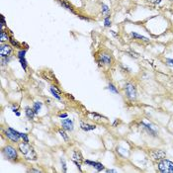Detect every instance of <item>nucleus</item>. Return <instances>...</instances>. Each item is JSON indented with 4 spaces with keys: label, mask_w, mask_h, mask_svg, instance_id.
Returning <instances> with one entry per match:
<instances>
[{
    "label": "nucleus",
    "mask_w": 173,
    "mask_h": 173,
    "mask_svg": "<svg viewBox=\"0 0 173 173\" xmlns=\"http://www.w3.org/2000/svg\"><path fill=\"white\" fill-rule=\"evenodd\" d=\"M19 150L24 155L27 160H37V153L35 151L34 147L30 145L28 142H21L19 144Z\"/></svg>",
    "instance_id": "f257e3e1"
},
{
    "label": "nucleus",
    "mask_w": 173,
    "mask_h": 173,
    "mask_svg": "<svg viewBox=\"0 0 173 173\" xmlns=\"http://www.w3.org/2000/svg\"><path fill=\"white\" fill-rule=\"evenodd\" d=\"M158 169L160 172L163 173H173V162L162 159L158 163Z\"/></svg>",
    "instance_id": "f03ea898"
},
{
    "label": "nucleus",
    "mask_w": 173,
    "mask_h": 173,
    "mask_svg": "<svg viewBox=\"0 0 173 173\" xmlns=\"http://www.w3.org/2000/svg\"><path fill=\"white\" fill-rule=\"evenodd\" d=\"M3 153H4V155L6 156V158L9 159V160H16V159L18 158L17 150L13 147H11V145L5 147L3 148Z\"/></svg>",
    "instance_id": "7ed1b4c3"
},
{
    "label": "nucleus",
    "mask_w": 173,
    "mask_h": 173,
    "mask_svg": "<svg viewBox=\"0 0 173 173\" xmlns=\"http://www.w3.org/2000/svg\"><path fill=\"white\" fill-rule=\"evenodd\" d=\"M5 136L9 140H13V142H18L21 137V133H19V132H17L16 130L12 128H8L6 131H5Z\"/></svg>",
    "instance_id": "20e7f679"
},
{
    "label": "nucleus",
    "mask_w": 173,
    "mask_h": 173,
    "mask_svg": "<svg viewBox=\"0 0 173 173\" xmlns=\"http://www.w3.org/2000/svg\"><path fill=\"white\" fill-rule=\"evenodd\" d=\"M125 91H126L127 96H128L131 100L136 99L137 90H136V87H135L134 84H132V83H127L125 86Z\"/></svg>",
    "instance_id": "39448f33"
},
{
    "label": "nucleus",
    "mask_w": 173,
    "mask_h": 173,
    "mask_svg": "<svg viewBox=\"0 0 173 173\" xmlns=\"http://www.w3.org/2000/svg\"><path fill=\"white\" fill-rule=\"evenodd\" d=\"M12 53V47L9 45H3L0 46V56L1 58H7Z\"/></svg>",
    "instance_id": "423d86ee"
},
{
    "label": "nucleus",
    "mask_w": 173,
    "mask_h": 173,
    "mask_svg": "<svg viewBox=\"0 0 173 173\" xmlns=\"http://www.w3.org/2000/svg\"><path fill=\"white\" fill-rule=\"evenodd\" d=\"M26 53H27L26 50H21V51H19L17 53V56H18L19 61H20V63H21V66L23 67V69L25 70V71L27 70V61L25 58Z\"/></svg>",
    "instance_id": "0eeeda50"
},
{
    "label": "nucleus",
    "mask_w": 173,
    "mask_h": 173,
    "mask_svg": "<svg viewBox=\"0 0 173 173\" xmlns=\"http://www.w3.org/2000/svg\"><path fill=\"white\" fill-rule=\"evenodd\" d=\"M150 155L154 160H161V159H163L165 157L166 153L164 152L163 150H154L150 153Z\"/></svg>",
    "instance_id": "6e6552de"
},
{
    "label": "nucleus",
    "mask_w": 173,
    "mask_h": 173,
    "mask_svg": "<svg viewBox=\"0 0 173 173\" xmlns=\"http://www.w3.org/2000/svg\"><path fill=\"white\" fill-rule=\"evenodd\" d=\"M61 125H63V129L66 130V131L71 132L73 130V122L70 119H64V120H63Z\"/></svg>",
    "instance_id": "1a4fd4ad"
},
{
    "label": "nucleus",
    "mask_w": 173,
    "mask_h": 173,
    "mask_svg": "<svg viewBox=\"0 0 173 173\" xmlns=\"http://www.w3.org/2000/svg\"><path fill=\"white\" fill-rule=\"evenodd\" d=\"M84 162L86 164H89L92 167H94L97 171H102L104 169V165L100 162H95V161H90V160H84Z\"/></svg>",
    "instance_id": "9d476101"
},
{
    "label": "nucleus",
    "mask_w": 173,
    "mask_h": 173,
    "mask_svg": "<svg viewBox=\"0 0 173 173\" xmlns=\"http://www.w3.org/2000/svg\"><path fill=\"white\" fill-rule=\"evenodd\" d=\"M80 128H81V130H83V131L89 132V131H93V130H95L96 126L95 125H90V124L84 123V122L81 121L80 122Z\"/></svg>",
    "instance_id": "9b49d317"
},
{
    "label": "nucleus",
    "mask_w": 173,
    "mask_h": 173,
    "mask_svg": "<svg viewBox=\"0 0 173 173\" xmlns=\"http://www.w3.org/2000/svg\"><path fill=\"white\" fill-rule=\"evenodd\" d=\"M100 61H102V63L104 64H111L112 63V58L110 55H106V53H102L100 56Z\"/></svg>",
    "instance_id": "f8f14e48"
},
{
    "label": "nucleus",
    "mask_w": 173,
    "mask_h": 173,
    "mask_svg": "<svg viewBox=\"0 0 173 173\" xmlns=\"http://www.w3.org/2000/svg\"><path fill=\"white\" fill-rule=\"evenodd\" d=\"M140 125L144 127L145 129H147V132H148V133H150V135H152V136H155L156 131H155V128H154V127H151V125H148V124H145L144 122H142V123L140 124Z\"/></svg>",
    "instance_id": "ddd939ff"
},
{
    "label": "nucleus",
    "mask_w": 173,
    "mask_h": 173,
    "mask_svg": "<svg viewBox=\"0 0 173 173\" xmlns=\"http://www.w3.org/2000/svg\"><path fill=\"white\" fill-rule=\"evenodd\" d=\"M25 114H26L27 117H28V119H30V120H33L36 113H35L34 109H31L30 107H26L25 108Z\"/></svg>",
    "instance_id": "4468645a"
},
{
    "label": "nucleus",
    "mask_w": 173,
    "mask_h": 173,
    "mask_svg": "<svg viewBox=\"0 0 173 173\" xmlns=\"http://www.w3.org/2000/svg\"><path fill=\"white\" fill-rule=\"evenodd\" d=\"M72 159H73V161H79V162L83 161L82 154L78 150L73 151V153H72Z\"/></svg>",
    "instance_id": "2eb2a0df"
},
{
    "label": "nucleus",
    "mask_w": 173,
    "mask_h": 173,
    "mask_svg": "<svg viewBox=\"0 0 173 173\" xmlns=\"http://www.w3.org/2000/svg\"><path fill=\"white\" fill-rule=\"evenodd\" d=\"M51 92H52V94L53 96L56 97V99H58V100H61V92H59V90L56 87H55V86H52L51 87Z\"/></svg>",
    "instance_id": "dca6fc26"
},
{
    "label": "nucleus",
    "mask_w": 173,
    "mask_h": 173,
    "mask_svg": "<svg viewBox=\"0 0 173 173\" xmlns=\"http://www.w3.org/2000/svg\"><path fill=\"white\" fill-rule=\"evenodd\" d=\"M58 2L61 4V6L64 7V8H66L67 10H69V11H71V12H73V10H72V7H71V5H70L68 2L66 1V0H58Z\"/></svg>",
    "instance_id": "f3484780"
},
{
    "label": "nucleus",
    "mask_w": 173,
    "mask_h": 173,
    "mask_svg": "<svg viewBox=\"0 0 173 173\" xmlns=\"http://www.w3.org/2000/svg\"><path fill=\"white\" fill-rule=\"evenodd\" d=\"M132 37H134L135 39H140V40H142V41H145V42H148V40L147 37H145V36H142V35H139L137 33H135V32H132Z\"/></svg>",
    "instance_id": "a211bd4d"
},
{
    "label": "nucleus",
    "mask_w": 173,
    "mask_h": 173,
    "mask_svg": "<svg viewBox=\"0 0 173 173\" xmlns=\"http://www.w3.org/2000/svg\"><path fill=\"white\" fill-rule=\"evenodd\" d=\"M8 40H9V36L7 35L6 32H4L3 30H2L1 33H0V42L3 43V42H6Z\"/></svg>",
    "instance_id": "6ab92c4d"
},
{
    "label": "nucleus",
    "mask_w": 173,
    "mask_h": 173,
    "mask_svg": "<svg viewBox=\"0 0 173 173\" xmlns=\"http://www.w3.org/2000/svg\"><path fill=\"white\" fill-rule=\"evenodd\" d=\"M41 108H42V103H41V102H35L33 109H34V111H35V113H36V114H39Z\"/></svg>",
    "instance_id": "aec40b11"
},
{
    "label": "nucleus",
    "mask_w": 173,
    "mask_h": 173,
    "mask_svg": "<svg viewBox=\"0 0 173 173\" xmlns=\"http://www.w3.org/2000/svg\"><path fill=\"white\" fill-rule=\"evenodd\" d=\"M109 12H110L109 7L105 4H102V13L105 14V15H107V16H109Z\"/></svg>",
    "instance_id": "412c9836"
},
{
    "label": "nucleus",
    "mask_w": 173,
    "mask_h": 173,
    "mask_svg": "<svg viewBox=\"0 0 173 173\" xmlns=\"http://www.w3.org/2000/svg\"><path fill=\"white\" fill-rule=\"evenodd\" d=\"M58 133H59V135H61V137H63V140H65V142H68V136H67V135H66L65 132L63 131V130H59Z\"/></svg>",
    "instance_id": "4be33fe9"
},
{
    "label": "nucleus",
    "mask_w": 173,
    "mask_h": 173,
    "mask_svg": "<svg viewBox=\"0 0 173 173\" xmlns=\"http://www.w3.org/2000/svg\"><path fill=\"white\" fill-rule=\"evenodd\" d=\"M104 26L105 27H110L111 26V20L109 16H106V18L104 19Z\"/></svg>",
    "instance_id": "5701e85b"
},
{
    "label": "nucleus",
    "mask_w": 173,
    "mask_h": 173,
    "mask_svg": "<svg viewBox=\"0 0 173 173\" xmlns=\"http://www.w3.org/2000/svg\"><path fill=\"white\" fill-rule=\"evenodd\" d=\"M21 139H23V142H29V137H28V135H27V134L21 133Z\"/></svg>",
    "instance_id": "b1692460"
},
{
    "label": "nucleus",
    "mask_w": 173,
    "mask_h": 173,
    "mask_svg": "<svg viewBox=\"0 0 173 173\" xmlns=\"http://www.w3.org/2000/svg\"><path fill=\"white\" fill-rule=\"evenodd\" d=\"M108 88H109L110 90L112 91V92H114V93H118V92H119V91H118V89L116 88L115 86L112 84V83H110V84H109V87H108Z\"/></svg>",
    "instance_id": "393cba45"
},
{
    "label": "nucleus",
    "mask_w": 173,
    "mask_h": 173,
    "mask_svg": "<svg viewBox=\"0 0 173 173\" xmlns=\"http://www.w3.org/2000/svg\"><path fill=\"white\" fill-rule=\"evenodd\" d=\"M61 165H63V172H66V164H65V161H64V159H63V158H61Z\"/></svg>",
    "instance_id": "a878e982"
},
{
    "label": "nucleus",
    "mask_w": 173,
    "mask_h": 173,
    "mask_svg": "<svg viewBox=\"0 0 173 173\" xmlns=\"http://www.w3.org/2000/svg\"><path fill=\"white\" fill-rule=\"evenodd\" d=\"M9 41L11 42V44H12L13 46H15L16 48H19V47H20V45L18 44V42H17V41H14V39H10Z\"/></svg>",
    "instance_id": "bb28decb"
},
{
    "label": "nucleus",
    "mask_w": 173,
    "mask_h": 173,
    "mask_svg": "<svg viewBox=\"0 0 173 173\" xmlns=\"http://www.w3.org/2000/svg\"><path fill=\"white\" fill-rule=\"evenodd\" d=\"M4 25H5V19H4V16L2 15V16H1V31L3 30Z\"/></svg>",
    "instance_id": "cd10ccee"
},
{
    "label": "nucleus",
    "mask_w": 173,
    "mask_h": 173,
    "mask_svg": "<svg viewBox=\"0 0 173 173\" xmlns=\"http://www.w3.org/2000/svg\"><path fill=\"white\" fill-rule=\"evenodd\" d=\"M152 3H154V4H159L161 2V0H150Z\"/></svg>",
    "instance_id": "c85d7f7f"
},
{
    "label": "nucleus",
    "mask_w": 173,
    "mask_h": 173,
    "mask_svg": "<svg viewBox=\"0 0 173 173\" xmlns=\"http://www.w3.org/2000/svg\"><path fill=\"white\" fill-rule=\"evenodd\" d=\"M167 63H168L169 65L173 66V59H167Z\"/></svg>",
    "instance_id": "c756f323"
},
{
    "label": "nucleus",
    "mask_w": 173,
    "mask_h": 173,
    "mask_svg": "<svg viewBox=\"0 0 173 173\" xmlns=\"http://www.w3.org/2000/svg\"><path fill=\"white\" fill-rule=\"evenodd\" d=\"M67 117V114H65V113H64V114H61V115H59V118H61V119H63V118H66Z\"/></svg>",
    "instance_id": "7c9ffc66"
},
{
    "label": "nucleus",
    "mask_w": 173,
    "mask_h": 173,
    "mask_svg": "<svg viewBox=\"0 0 173 173\" xmlns=\"http://www.w3.org/2000/svg\"><path fill=\"white\" fill-rule=\"evenodd\" d=\"M107 172H116V170H111V169H109V170H107Z\"/></svg>",
    "instance_id": "2f4dec72"
}]
</instances>
